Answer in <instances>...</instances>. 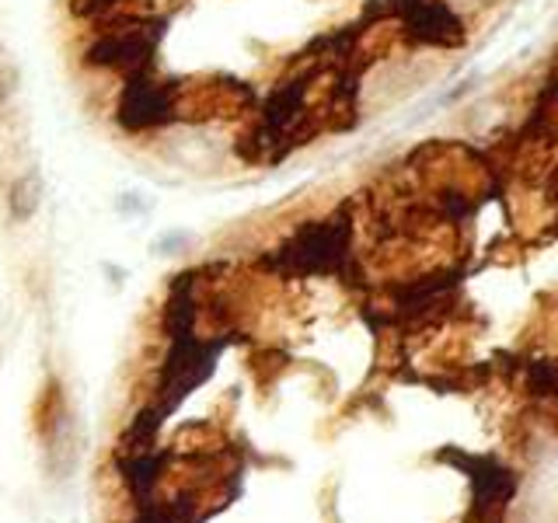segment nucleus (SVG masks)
I'll use <instances>...</instances> for the list:
<instances>
[{"instance_id": "nucleus-1", "label": "nucleus", "mask_w": 558, "mask_h": 523, "mask_svg": "<svg viewBox=\"0 0 558 523\" xmlns=\"http://www.w3.org/2000/svg\"><path fill=\"white\" fill-rule=\"evenodd\" d=\"M171 119V92L157 81L136 77L126 87V98H122V126L130 130H150L161 126Z\"/></svg>"}, {"instance_id": "nucleus-2", "label": "nucleus", "mask_w": 558, "mask_h": 523, "mask_svg": "<svg viewBox=\"0 0 558 523\" xmlns=\"http://www.w3.org/2000/svg\"><path fill=\"white\" fill-rule=\"evenodd\" d=\"M11 217L14 220H32L35 209L43 203V179L39 171H25L22 179L11 185Z\"/></svg>"}, {"instance_id": "nucleus-3", "label": "nucleus", "mask_w": 558, "mask_h": 523, "mask_svg": "<svg viewBox=\"0 0 558 523\" xmlns=\"http://www.w3.org/2000/svg\"><path fill=\"white\" fill-rule=\"evenodd\" d=\"M109 4H119V0H77V11H101V8H109Z\"/></svg>"}, {"instance_id": "nucleus-4", "label": "nucleus", "mask_w": 558, "mask_h": 523, "mask_svg": "<svg viewBox=\"0 0 558 523\" xmlns=\"http://www.w3.org/2000/svg\"><path fill=\"white\" fill-rule=\"evenodd\" d=\"M8 92H11V84H8V77H4V74H0V105H4Z\"/></svg>"}]
</instances>
